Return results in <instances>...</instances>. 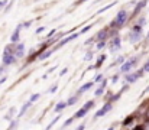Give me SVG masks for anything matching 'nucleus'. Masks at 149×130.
<instances>
[{
  "instance_id": "f257e3e1",
  "label": "nucleus",
  "mask_w": 149,
  "mask_h": 130,
  "mask_svg": "<svg viewBox=\"0 0 149 130\" xmlns=\"http://www.w3.org/2000/svg\"><path fill=\"white\" fill-rule=\"evenodd\" d=\"M126 17H127V13H126L125 10L119 12V15L116 16V20L111 23V26H122V25L126 22Z\"/></svg>"
},
{
  "instance_id": "f03ea898",
  "label": "nucleus",
  "mask_w": 149,
  "mask_h": 130,
  "mask_svg": "<svg viewBox=\"0 0 149 130\" xmlns=\"http://www.w3.org/2000/svg\"><path fill=\"white\" fill-rule=\"evenodd\" d=\"M135 64H136V59H135V58H132L130 61H127V62L122 67V72H127L130 68H133V67H135Z\"/></svg>"
},
{
  "instance_id": "7ed1b4c3",
  "label": "nucleus",
  "mask_w": 149,
  "mask_h": 130,
  "mask_svg": "<svg viewBox=\"0 0 149 130\" xmlns=\"http://www.w3.org/2000/svg\"><path fill=\"white\" fill-rule=\"evenodd\" d=\"M120 48V39L119 38H114L111 43H110V51H116V49H119Z\"/></svg>"
},
{
  "instance_id": "20e7f679",
  "label": "nucleus",
  "mask_w": 149,
  "mask_h": 130,
  "mask_svg": "<svg viewBox=\"0 0 149 130\" xmlns=\"http://www.w3.org/2000/svg\"><path fill=\"white\" fill-rule=\"evenodd\" d=\"M142 74H143V71H139L138 74H130V75H127V77H126V80H127L129 83H132V81H136V80H138V78H139Z\"/></svg>"
},
{
  "instance_id": "39448f33",
  "label": "nucleus",
  "mask_w": 149,
  "mask_h": 130,
  "mask_svg": "<svg viewBox=\"0 0 149 130\" xmlns=\"http://www.w3.org/2000/svg\"><path fill=\"white\" fill-rule=\"evenodd\" d=\"M109 110H111V104H106V106H104V107H103V108L100 110L99 113L96 114V117H100V116H104V114H106V113H107Z\"/></svg>"
},
{
  "instance_id": "423d86ee",
  "label": "nucleus",
  "mask_w": 149,
  "mask_h": 130,
  "mask_svg": "<svg viewBox=\"0 0 149 130\" xmlns=\"http://www.w3.org/2000/svg\"><path fill=\"white\" fill-rule=\"evenodd\" d=\"M20 29H22V26L19 25V26L16 28V31H15V33L12 35V42H16V41L19 39V33H20Z\"/></svg>"
},
{
  "instance_id": "0eeeda50",
  "label": "nucleus",
  "mask_w": 149,
  "mask_h": 130,
  "mask_svg": "<svg viewBox=\"0 0 149 130\" xmlns=\"http://www.w3.org/2000/svg\"><path fill=\"white\" fill-rule=\"evenodd\" d=\"M23 49H25L23 43L17 45V46H16V52H15V55H16V56H22V55H23Z\"/></svg>"
},
{
  "instance_id": "6e6552de",
  "label": "nucleus",
  "mask_w": 149,
  "mask_h": 130,
  "mask_svg": "<svg viewBox=\"0 0 149 130\" xmlns=\"http://www.w3.org/2000/svg\"><path fill=\"white\" fill-rule=\"evenodd\" d=\"M78 35H80V33H74V35H71L70 38H67V39H64V41H62V42L59 43L58 46H61V45H64V43H68V42H70V41H72V39H77V38H78Z\"/></svg>"
},
{
  "instance_id": "1a4fd4ad",
  "label": "nucleus",
  "mask_w": 149,
  "mask_h": 130,
  "mask_svg": "<svg viewBox=\"0 0 149 130\" xmlns=\"http://www.w3.org/2000/svg\"><path fill=\"white\" fill-rule=\"evenodd\" d=\"M91 87H93V83H88V84H84V86H83V87H81V88H80V91H78V95H80L81 92H84V91H87V90H88V88H91Z\"/></svg>"
},
{
  "instance_id": "9d476101",
  "label": "nucleus",
  "mask_w": 149,
  "mask_h": 130,
  "mask_svg": "<svg viewBox=\"0 0 149 130\" xmlns=\"http://www.w3.org/2000/svg\"><path fill=\"white\" fill-rule=\"evenodd\" d=\"M86 113H87V108H84V107H83V108H81V110H80V111L75 114V119H80V117L86 116Z\"/></svg>"
},
{
  "instance_id": "9b49d317",
  "label": "nucleus",
  "mask_w": 149,
  "mask_h": 130,
  "mask_svg": "<svg viewBox=\"0 0 149 130\" xmlns=\"http://www.w3.org/2000/svg\"><path fill=\"white\" fill-rule=\"evenodd\" d=\"M145 4H146V0H143V1H141V3H139V4L136 6V9H135V15H136V13H138V12H139V10H141V9H142V7L145 6Z\"/></svg>"
},
{
  "instance_id": "f8f14e48",
  "label": "nucleus",
  "mask_w": 149,
  "mask_h": 130,
  "mask_svg": "<svg viewBox=\"0 0 149 130\" xmlns=\"http://www.w3.org/2000/svg\"><path fill=\"white\" fill-rule=\"evenodd\" d=\"M67 107V103H59V104H56V107H55V111H61L62 108H65Z\"/></svg>"
},
{
  "instance_id": "ddd939ff",
  "label": "nucleus",
  "mask_w": 149,
  "mask_h": 130,
  "mask_svg": "<svg viewBox=\"0 0 149 130\" xmlns=\"http://www.w3.org/2000/svg\"><path fill=\"white\" fill-rule=\"evenodd\" d=\"M104 86H106V83L103 81V84H101V87H100L99 90L96 91V95H101V94H103V91H104Z\"/></svg>"
},
{
  "instance_id": "4468645a",
  "label": "nucleus",
  "mask_w": 149,
  "mask_h": 130,
  "mask_svg": "<svg viewBox=\"0 0 149 130\" xmlns=\"http://www.w3.org/2000/svg\"><path fill=\"white\" fill-rule=\"evenodd\" d=\"M106 35H107V32H106V31H103L101 33H99V39H100V41H104Z\"/></svg>"
},
{
  "instance_id": "2eb2a0df",
  "label": "nucleus",
  "mask_w": 149,
  "mask_h": 130,
  "mask_svg": "<svg viewBox=\"0 0 149 130\" xmlns=\"http://www.w3.org/2000/svg\"><path fill=\"white\" fill-rule=\"evenodd\" d=\"M77 97H78V95H77ZM77 97H72V98H70V101L67 103V106H70V104H74V103L77 101Z\"/></svg>"
},
{
  "instance_id": "dca6fc26",
  "label": "nucleus",
  "mask_w": 149,
  "mask_h": 130,
  "mask_svg": "<svg viewBox=\"0 0 149 130\" xmlns=\"http://www.w3.org/2000/svg\"><path fill=\"white\" fill-rule=\"evenodd\" d=\"M51 54H52V52H45L44 55H39V58H41V59H45V58H48V56H49Z\"/></svg>"
},
{
  "instance_id": "f3484780",
  "label": "nucleus",
  "mask_w": 149,
  "mask_h": 130,
  "mask_svg": "<svg viewBox=\"0 0 149 130\" xmlns=\"http://www.w3.org/2000/svg\"><path fill=\"white\" fill-rule=\"evenodd\" d=\"M38 98H39V94H33V95L31 97V103H32V101H36Z\"/></svg>"
},
{
  "instance_id": "a211bd4d",
  "label": "nucleus",
  "mask_w": 149,
  "mask_h": 130,
  "mask_svg": "<svg viewBox=\"0 0 149 130\" xmlns=\"http://www.w3.org/2000/svg\"><path fill=\"white\" fill-rule=\"evenodd\" d=\"M93 104H94V103H93V101H90V103H87V104L84 106V108H90V107H93Z\"/></svg>"
},
{
  "instance_id": "6ab92c4d",
  "label": "nucleus",
  "mask_w": 149,
  "mask_h": 130,
  "mask_svg": "<svg viewBox=\"0 0 149 130\" xmlns=\"http://www.w3.org/2000/svg\"><path fill=\"white\" fill-rule=\"evenodd\" d=\"M71 122H72V119H68V120H67V122L64 123V127H67V126H70V124H71Z\"/></svg>"
},
{
  "instance_id": "aec40b11",
  "label": "nucleus",
  "mask_w": 149,
  "mask_h": 130,
  "mask_svg": "<svg viewBox=\"0 0 149 130\" xmlns=\"http://www.w3.org/2000/svg\"><path fill=\"white\" fill-rule=\"evenodd\" d=\"M103 46H104V41H100V42L97 43V48H99V49H101Z\"/></svg>"
},
{
  "instance_id": "412c9836",
  "label": "nucleus",
  "mask_w": 149,
  "mask_h": 130,
  "mask_svg": "<svg viewBox=\"0 0 149 130\" xmlns=\"http://www.w3.org/2000/svg\"><path fill=\"white\" fill-rule=\"evenodd\" d=\"M143 71H146V72H149V61L146 62V65H145V68H143Z\"/></svg>"
},
{
  "instance_id": "4be33fe9",
  "label": "nucleus",
  "mask_w": 149,
  "mask_h": 130,
  "mask_svg": "<svg viewBox=\"0 0 149 130\" xmlns=\"http://www.w3.org/2000/svg\"><path fill=\"white\" fill-rule=\"evenodd\" d=\"M145 120H146V122H149V108H148V111L145 113Z\"/></svg>"
},
{
  "instance_id": "5701e85b",
  "label": "nucleus",
  "mask_w": 149,
  "mask_h": 130,
  "mask_svg": "<svg viewBox=\"0 0 149 130\" xmlns=\"http://www.w3.org/2000/svg\"><path fill=\"white\" fill-rule=\"evenodd\" d=\"M56 88H58V87H56V86H54V87H52V88L49 90V91H51V92H55V91H56Z\"/></svg>"
},
{
  "instance_id": "b1692460",
  "label": "nucleus",
  "mask_w": 149,
  "mask_h": 130,
  "mask_svg": "<svg viewBox=\"0 0 149 130\" xmlns=\"http://www.w3.org/2000/svg\"><path fill=\"white\" fill-rule=\"evenodd\" d=\"M42 31H45V28H39V29H38V31H36V33H41V32H42Z\"/></svg>"
},
{
  "instance_id": "393cba45",
  "label": "nucleus",
  "mask_w": 149,
  "mask_h": 130,
  "mask_svg": "<svg viewBox=\"0 0 149 130\" xmlns=\"http://www.w3.org/2000/svg\"><path fill=\"white\" fill-rule=\"evenodd\" d=\"M100 80H103V77H101V75H97V78H96V81H100Z\"/></svg>"
},
{
  "instance_id": "a878e982",
  "label": "nucleus",
  "mask_w": 149,
  "mask_h": 130,
  "mask_svg": "<svg viewBox=\"0 0 149 130\" xmlns=\"http://www.w3.org/2000/svg\"><path fill=\"white\" fill-rule=\"evenodd\" d=\"M4 3H6V1H0V7H1V6H3Z\"/></svg>"
},
{
  "instance_id": "bb28decb",
  "label": "nucleus",
  "mask_w": 149,
  "mask_h": 130,
  "mask_svg": "<svg viewBox=\"0 0 149 130\" xmlns=\"http://www.w3.org/2000/svg\"><path fill=\"white\" fill-rule=\"evenodd\" d=\"M3 70H4V67H0V72H1V71H3Z\"/></svg>"
},
{
  "instance_id": "cd10ccee",
  "label": "nucleus",
  "mask_w": 149,
  "mask_h": 130,
  "mask_svg": "<svg viewBox=\"0 0 149 130\" xmlns=\"http://www.w3.org/2000/svg\"><path fill=\"white\" fill-rule=\"evenodd\" d=\"M81 1H84V0H81Z\"/></svg>"
}]
</instances>
